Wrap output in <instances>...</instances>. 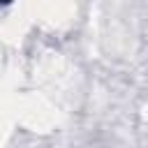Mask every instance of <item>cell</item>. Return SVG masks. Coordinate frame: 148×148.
I'll use <instances>...</instances> for the list:
<instances>
[{
	"label": "cell",
	"instance_id": "6da1fadb",
	"mask_svg": "<svg viewBox=\"0 0 148 148\" xmlns=\"http://www.w3.org/2000/svg\"><path fill=\"white\" fill-rule=\"evenodd\" d=\"M9 2H12V0H0V5H9Z\"/></svg>",
	"mask_w": 148,
	"mask_h": 148
}]
</instances>
